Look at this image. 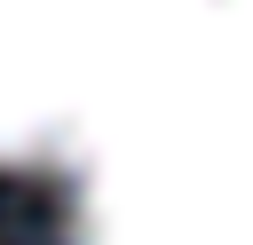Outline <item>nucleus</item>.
Masks as SVG:
<instances>
[{
    "label": "nucleus",
    "instance_id": "2",
    "mask_svg": "<svg viewBox=\"0 0 253 245\" xmlns=\"http://www.w3.org/2000/svg\"><path fill=\"white\" fill-rule=\"evenodd\" d=\"M213 0H0V166H79Z\"/></svg>",
    "mask_w": 253,
    "mask_h": 245
},
{
    "label": "nucleus",
    "instance_id": "1",
    "mask_svg": "<svg viewBox=\"0 0 253 245\" xmlns=\"http://www.w3.org/2000/svg\"><path fill=\"white\" fill-rule=\"evenodd\" d=\"M79 245H253V0H213L79 158Z\"/></svg>",
    "mask_w": 253,
    "mask_h": 245
}]
</instances>
